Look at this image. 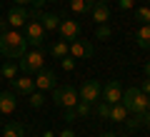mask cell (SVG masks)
I'll return each instance as SVG.
<instances>
[{"label":"cell","instance_id":"36","mask_svg":"<svg viewBox=\"0 0 150 137\" xmlns=\"http://www.w3.org/2000/svg\"><path fill=\"white\" fill-rule=\"evenodd\" d=\"M13 3H15V5H28L30 0H13Z\"/></svg>","mask_w":150,"mask_h":137},{"label":"cell","instance_id":"3","mask_svg":"<svg viewBox=\"0 0 150 137\" xmlns=\"http://www.w3.org/2000/svg\"><path fill=\"white\" fill-rule=\"evenodd\" d=\"M18 67L23 70V75H38L40 70L45 67V53H43L40 48H35V50H28V53L20 58Z\"/></svg>","mask_w":150,"mask_h":137},{"label":"cell","instance_id":"18","mask_svg":"<svg viewBox=\"0 0 150 137\" xmlns=\"http://www.w3.org/2000/svg\"><path fill=\"white\" fill-rule=\"evenodd\" d=\"M93 5H95V0H70V10L83 15V13H90Z\"/></svg>","mask_w":150,"mask_h":137},{"label":"cell","instance_id":"6","mask_svg":"<svg viewBox=\"0 0 150 137\" xmlns=\"http://www.w3.org/2000/svg\"><path fill=\"white\" fill-rule=\"evenodd\" d=\"M93 53H95V48H93V42H90V40L75 37V40L68 42V55H73L75 60H85V58H90Z\"/></svg>","mask_w":150,"mask_h":137},{"label":"cell","instance_id":"34","mask_svg":"<svg viewBox=\"0 0 150 137\" xmlns=\"http://www.w3.org/2000/svg\"><path fill=\"white\" fill-rule=\"evenodd\" d=\"M143 72H145V77L150 80V60H148V63H145V67H143Z\"/></svg>","mask_w":150,"mask_h":137},{"label":"cell","instance_id":"17","mask_svg":"<svg viewBox=\"0 0 150 137\" xmlns=\"http://www.w3.org/2000/svg\"><path fill=\"white\" fill-rule=\"evenodd\" d=\"M3 137H25V125H23V122H18V120L8 122L5 130H3Z\"/></svg>","mask_w":150,"mask_h":137},{"label":"cell","instance_id":"12","mask_svg":"<svg viewBox=\"0 0 150 137\" xmlns=\"http://www.w3.org/2000/svg\"><path fill=\"white\" fill-rule=\"evenodd\" d=\"M10 82H13V90H15V92H23V95H30L33 90H35V80H33L30 75L15 77V80H10Z\"/></svg>","mask_w":150,"mask_h":137},{"label":"cell","instance_id":"20","mask_svg":"<svg viewBox=\"0 0 150 137\" xmlns=\"http://www.w3.org/2000/svg\"><path fill=\"white\" fill-rule=\"evenodd\" d=\"M50 55H53L55 60L65 58V55H68V42H65V40H55L53 45H50Z\"/></svg>","mask_w":150,"mask_h":137},{"label":"cell","instance_id":"21","mask_svg":"<svg viewBox=\"0 0 150 137\" xmlns=\"http://www.w3.org/2000/svg\"><path fill=\"white\" fill-rule=\"evenodd\" d=\"M18 70H20V67H18L15 63H5L3 67H0V77H5V80H15V77H18Z\"/></svg>","mask_w":150,"mask_h":137},{"label":"cell","instance_id":"4","mask_svg":"<svg viewBox=\"0 0 150 137\" xmlns=\"http://www.w3.org/2000/svg\"><path fill=\"white\" fill-rule=\"evenodd\" d=\"M25 40H28V45H33V48H40L45 42V27H43V22L35 18V10H30V20L25 22Z\"/></svg>","mask_w":150,"mask_h":137},{"label":"cell","instance_id":"27","mask_svg":"<svg viewBox=\"0 0 150 137\" xmlns=\"http://www.w3.org/2000/svg\"><path fill=\"white\" fill-rule=\"evenodd\" d=\"M125 125H128V130H138V127H143V115L125 117Z\"/></svg>","mask_w":150,"mask_h":137},{"label":"cell","instance_id":"10","mask_svg":"<svg viewBox=\"0 0 150 137\" xmlns=\"http://www.w3.org/2000/svg\"><path fill=\"white\" fill-rule=\"evenodd\" d=\"M58 32H60V37H63L65 42H70V40H75V37H80V22L65 18V20H60Z\"/></svg>","mask_w":150,"mask_h":137},{"label":"cell","instance_id":"15","mask_svg":"<svg viewBox=\"0 0 150 137\" xmlns=\"http://www.w3.org/2000/svg\"><path fill=\"white\" fill-rule=\"evenodd\" d=\"M35 18L43 22L45 30H58V25H60V18L55 15V13H40V10H35Z\"/></svg>","mask_w":150,"mask_h":137},{"label":"cell","instance_id":"14","mask_svg":"<svg viewBox=\"0 0 150 137\" xmlns=\"http://www.w3.org/2000/svg\"><path fill=\"white\" fill-rule=\"evenodd\" d=\"M90 15H93V20H95L98 25H103V22L110 20V5H105V3H95L93 10H90Z\"/></svg>","mask_w":150,"mask_h":137},{"label":"cell","instance_id":"11","mask_svg":"<svg viewBox=\"0 0 150 137\" xmlns=\"http://www.w3.org/2000/svg\"><path fill=\"white\" fill-rule=\"evenodd\" d=\"M55 80H58V77H55L53 70H45V67H43L40 72H38V77H35V90H40V92H45V90H53L55 85H58Z\"/></svg>","mask_w":150,"mask_h":137},{"label":"cell","instance_id":"35","mask_svg":"<svg viewBox=\"0 0 150 137\" xmlns=\"http://www.w3.org/2000/svg\"><path fill=\"white\" fill-rule=\"evenodd\" d=\"M30 5H35V8H43V5H45V0H30Z\"/></svg>","mask_w":150,"mask_h":137},{"label":"cell","instance_id":"29","mask_svg":"<svg viewBox=\"0 0 150 137\" xmlns=\"http://www.w3.org/2000/svg\"><path fill=\"white\" fill-rule=\"evenodd\" d=\"M118 8H120V10H133L135 0H118Z\"/></svg>","mask_w":150,"mask_h":137},{"label":"cell","instance_id":"31","mask_svg":"<svg viewBox=\"0 0 150 137\" xmlns=\"http://www.w3.org/2000/svg\"><path fill=\"white\" fill-rule=\"evenodd\" d=\"M140 115H143V125H148V127H150V107H148L145 112H140Z\"/></svg>","mask_w":150,"mask_h":137},{"label":"cell","instance_id":"32","mask_svg":"<svg viewBox=\"0 0 150 137\" xmlns=\"http://www.w3.org/2000/svg\"><path fill=\"white\" fill-rule=\"evenodd\" d=\"M5 30H10V25H8V20H0V32H5Z\"/></svg>","mask_w":150,"mask_h":137},{"label":"cell","instance_id":"28","mask_svg":"<svg viewBox=\"0 0 150 137\" xmlns=\"http://www.w3.org/2000/svg\"><path fill=\"white\" fill-rule=\"evenodd\" d=\"M60 67H63L65 72H73V70H75V58H73V55H65V58H60Z\"/></svg>","mask_w":150,"mask_h":137},{"label":"cell","instance_id":"24","mask_svg":"<svg viewBox=\"0 0 150 137\" xmlns=\"http://www.w3.org/2000/svg\"><path fill=\"white\" fill-rule=\"evenodd\" d=\"M28 102H30L33 107H43L45 105V95L40 92V90H33L30 95H28Z\"/></svg>","mask_w":150,"mask_h":137},{"label":"cell","instance_id":"41","mask_svg":"<svg viewBox=\"0 0 150 137\" xmlns=\"http://www.w3.org/2000/svg\"><path fill=\"white\" fill-rule=\"evenodd\" d=\"M0 10H3V5H0Z\"/></svg>","mask_w":150,"mask_h":137},{"label":"cell","instance_id":"9","mask_svg":"<svg viewBox=\"0 0 150 137\" xmlns=\"http://www.w3.org/2000/svg\"><path fill=\"white\" fill-rule=\"evenodd\" d=\"M120 97H123V85H120L118 80H108V82L103 85L100 100H105L108 105H115V102H120Z\"/></svg>","mask_w":150,"mask_h":137},{"label":"cell","instance_id":"39","mask_svg":"<svg viewBox=\"0 0 150 137\" xmlns=\"http://www.w3.org/2000/svg\"><path fill=\"white\" fill-rule=\"evenodd\" d=\"M43 137H53V132H45V135H43Z\"/></svg>","mask_w":150,"mask_h":137},{"label":"cell","instance_id":"33","mask_svg":"<svg viewBox=\"0 0 150 137\" xmlns=\"http://www.w3.org/2000/svg\"><path fill=\"white\" fill-rule=\"evenodd\" d=\"M60 137H75V132L73 130H63V132H60Z\"/></svg>","mask_w":150,"mask_h":137},{"label":"cell","instance_id":"43","mask_svg":"<svg viewBox=\"0 0 150 137\" xmlns=\"http://www.w3.org/2000/svg\"><path fill=\"white\" fill-rule=\"evenodd\" d=\"M148 107H150V105H148Z\"/></svg>","mask_w":150,"mask_h":137},{"label":"cell","instance_id":"2","mask_svg":"<svg viewBox=\"0 0 150 137\" xmlns=\"http://www.w3.org/2000/svg\"><path fill=\"white\" fill-rule=\"evenodd\" d=\"M120 102L125 105L128 115H140V112L148 110L150 97L145 95L140 87H128V90H123V97H120Z\"/></svg>","mask_w":150,"mask_h":137},{"label":"cell","instance_id":"42","mask_svg":"<svg viewBox=\"0 0 150 137\" xmlns=\"http://www.w3.org/2000/svg\"><path fill=\"white\" fill-rule=\"evenodd\" d=\"M0 137H3V135H0Z\"/></svg>","mask_w":150,"mask_h":137},{"label":"cell","instance_id":"25","mask_svg":"<svg viewBox=\"0 0 150 137\" xmlns=\"http://www.w3.org/2000/svg\"><path fill=\"white\" fill-rule=\"evenodd\" d=\"M135 20H140L143 25H150V8L148 5L138 8V10H135Z\"/></svg>","mask_w":150,"mask_h":137},{"label":"cell","instance_id":"1","mask_svg":"<svg viewBox=\"0 0 150 137\" xmlns=\"http://www.w3.org/2000/svg\"><path fill=\"white\" fill-rule=\"evenodd\" d=\"M28 53V40L20 30L10 27V30L0 32V55L10 60H20L23 55Z\"/></svg>","mask_w":150,"mask_h":137},{"label":"cell","instance_id":"38","mask_svg":"<svg viewBox=\"0 0 150 137\" xmlns=\"http://www.w3.org/2000/svg\"><path fill=\"white\" fill-rule=\"evenodd\" d=\"M95 3H105V5H108V3H110V0H95Z\"/></svg>","mask_w":150,"mask_h":137},{"label":"cell","instance_id":"19","mask_svg":"<svg viewBox=\"0 0 150 137\" xmlns=\"http://www.w3.org/2000/svg\"><path fill=\"white\" fill-rule=\"evenodd\" d=\"M125 117H128L125 105H123V102H115V105L110 107V120L112 122H125Z\"/></svg>","mask_w":150,"mask_h":137},{"label":"cell","instance_id":"8","mask_svg":"<svg viewBox=\"0 0 150 137\" xmlns=\"http://www.w3.org/2000/svg\"><path fill=\"white\" fill-rule=\"evenodd\" d=\"M5 20H8V25L15 27V30H18V27H25V22L30 20V10H28L25 5H13L10 10H8Z\"/></svg>","mask_w":150,"mask_h":137},{"label":"cell","instance_id":"30","mask_svg":"<svg viewBox=\"0 0 150 137\" xmlns=\"http://www.w3.org/2000/svg\"><path fill=\"white\" fill-rule=\"evenodd\" d=\"M140 90H143L145 95H148V97H150V80H148V77H145V80H143V87H140Z\"/></svg>","mask_w":150,"mask_h":137},{"label":"cell","instance_id":"40","mask_svg":"<svg viewBox=\"0 0 150 137\" xmlns=\"http://www.w3.org/2000/svg\"><path fill=\"white\" fill-rule=\"evenodd\" d=\"M45 3H58V0H45Z\"/></svg>","mask_w":150,"mask_h":137},{"label":"cell","instance_id":"23","mask_svg":"<svg viewBox=\"0 0 150 137\" xmlns=\"http://www.w3.org/2000/svg\"><path fill=\"white\" fill-rule=\"evenodd\" d=\"M110 107H112V105H108L105 100H98V102H95V115L103 117V120H110Z\"/></svg>","mask_w":150,"mask_h":137},{"label":"cell","instance_id":"5","mask_svg":"<svg viewBox=\"0 0 150 137\" xmlns=\"http://www.w3.org/2000/svg\"><path fill=\"white\" fill-rule=\"evenodd\" d=\"M78 100H80V97H78V90L73 87V85H55L53 87V102L58 107H65V110H70V107H75L78 105Z\"/></svg>","mask_w":150,"mask_h":137},{"label":"cell","instance_id":"16","mask_svg":"<svg viewBox=\"0 0 150 137\" xmlns=\"http://www.w3.org/2000/svg\"><path fill=\"white\" fill-rule=\"evenodd\" d=\"M135 42H138V48L150 50V25H140L138 27V32H135Z\"/></svg>","mask_w":150,"mask_h":137},{"label":"cell","instance_id":"37","mask_svg":"<svg viewBox=\"0 0 150 137\" xmlns=\"http://www.w3.org/2000/svg\"><path fill=\"white\" fill-rule=\"evenodd\" d=\"M100 137H118V135H112V132H103Z\"/></svg>","mask_w":150,"mask_h":137},{"label":"cell","instance_id":"22","mask_svg":"<svg viewBox=\"0 0 150 137\" xmlns=\"http://www.w3.org/2000/svg\"><path fill=\"white\" fill-rule=\"evenodd\" d=\"M90 107H93V105H88V102L78 100V105L73 107V115H75V120H80V117H88V115H90Z\"/></svg>","mask_w":150,"mask_h":137},{"label":"cell","instance_id":"26","mask_svg":"<svg viewBox=\"0 0 150 137\" xmlns=\"http://www.w3.org/2000/svg\"><path fill=\"white\" fill-rule=\"evenodd\" d=\"M110 35H112V27L108 25V22H103V25H98V30H95V37H98V40H108Z\"/></svg>","mask_w":150,"mask_h":137},{"label":"cell","instance_id":"7","mask_svg":"<svg viewBox=\"0 0 150 137\" xmlns=\"http://www.w3.org/2000/svg\"><path fill=\"white\" fill-rule=\"evenodd\" d=\"M100 92H103V85L98 82V80H85L83 87L78 90V97H80L83 102H88V105H95V102L100 100Z\"/></svg>","mask_w":150,"mask_h":137},{"label":"cell","instance_id":"13","mask_svg":"<svg viewBox=\"0 0 150 137\" xmlns=\"http://www.w3.org/2000/svg\"><path fill=\"white\" fill-rule=\"evenodd\" d=\"M18 107V97L15 92H0V112L3 115H10V112H15Z\"/></svg>","mask_w":150,"mask_h":137}]
</instances>
